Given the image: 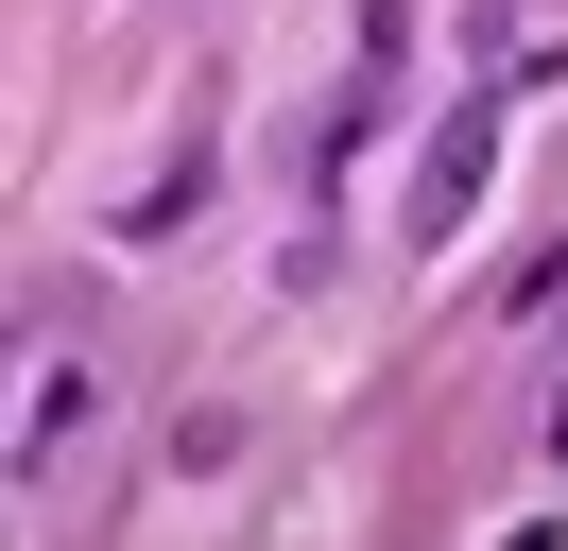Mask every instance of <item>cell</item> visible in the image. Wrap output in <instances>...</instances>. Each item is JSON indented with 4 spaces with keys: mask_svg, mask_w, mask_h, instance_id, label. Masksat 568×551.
Returning a JSON list of instances; mask_svg holds the SVG:
<instances>
[{
    "mask_svg": "<svg viewBox=\"0 0 568 551\" xmlns=\"http://www.w3.org/2000/svg\"><path fill=\"white\" fill-rule=\"evenodd\" d=\"M483 172H499V87L430 121V156H414V259H448V241L483 224Z\"/></svg>",
    "mask_w": 568,
    "mask_h": 551,
    "instance_id": "cell-1",
    "label": "cell"
}]
</instances>
